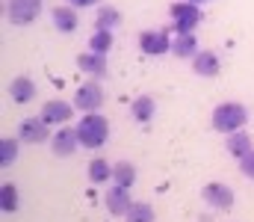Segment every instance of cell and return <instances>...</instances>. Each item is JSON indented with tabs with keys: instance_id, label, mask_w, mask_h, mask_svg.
Listing matches in <instances>:
<instances>
[{
	"instance_id": "cell-1",
	"label": "cell",
	"mask_w": 254,
	"mask_h": 222,
	"mask_svg": "<svg viewBox=\"0 0 254 222\" xmlns=\"http://www.w3.org/2000/svg\"><path fill=\"white\" fill-rule=\"evenodd\" d=\"M213 128L219 134H237V131H246V122H249V110L240 104V101H225L213 110Z\"/></svg>"
},
{
	"instance_id": "cell-2",
	"label": "cell",
	"mask_w": 254,
	"mask_h": 222,
	"mask_svg": "<svg viewBox=\"0 0 254 222\" xmlns=\"http://www.w3.org/2000/svg\"><path fill=\"white\" fill-rule=\"evenodd\" d=\"M110 137V122L101 113H83V119L77 122V140L83 148H101Z\"/></svg>"
},
{
	"instance_id": "cell-3",
	"label": "cell",
	"mask_w": 254,
	"mask_h": 222,
	"mask_svg": "<svg viewBox=\"0 0 254 222\" xmlns=\"http://www.w3.org/2000/svg\"><path fill=\"white\" fill-rule=\"evenodd\" d=\"M169 15H172V30L175 36H184V33H195V27L201 24V6L190 3V0H181V3H172L169 6Z\"/></svg>"
},
{
	"instance_id": "cell-4",
	"label": "cell",
	"mask_w": 254,
	"mask_h": 222,
	"mask_svg": "<svg viewBox=\"0 0 254 222\" xmlns=\"http://www.w3.org/2000/svg\"><path fill=\"white\" fill-rule=\"evenodd\" d=\"M104 86H101V80H86L80 89H77V95H74V107L80 110V113H98L101 107H104Z\"/></svg>"
},
{
	"instance_id": "cell-5",
	"label": "cell",
	"mask_w": 254,
	"mask_h": 222,
	"mask_svg": "<svg viewBox=\"0 0 254 222\" xmlns=\"http://www.w3.org/2000/svg\"><path fill=\"white\" fill-rule=\"evenodd\" d=\"M42 0H6V18L12 27H27L39 18Z\"/></svg>"
},
{
	"instance_id": "cell-6",
	"label": "cell",
	"mask_w": 254,
	"mask_h": 222,
	"mask_svg": "<svg viewBox=\"0 0 254 222\" xmlns=\"http://www.w3.org/2000/svg\"><path fill=\"white\" fill-rule=\"evenodd\" d=\"M139 48H142L145 57L172 54V36H169V30H142L139 33Z\"/></svg>"
},
{
	"instance_id": "cell-7",
	"label": "cell",
	"mask_w": 254,
	"mask_h": 222,
	"mask_svg": "<svg viewBox=\"0 0 254 222\" xmlns=\"http://www.w3.org/2000/svg\"><path fill=\"white\" fill-rule=\"evenodd\" d=\"M18 140L21 143H30V146H39V143H51V125L39 116H30L18 125Z\"/></svg>"
},
{
	"instance_id": "cell-8",
	"label": "cell",
	"mask_w": 254,
	"mask_h": 222,
	"mask_svg": "<svg viewBox=\"0 0 254 222\" xmlns=\"http://www.w3.org/2000/svg\"><path fill=\"white\" fill-rule=\"evenodd\" d=\"M201 199L204 205H210L213 211H231L234 208V190L228 184H219V181H210L204 190H201Z\"/></svg>"
},
{
	"instance_id": "cell-9",
	"label": "cell",
	"mask_w": 254,
	"mask_h": 222,
	"mask_svg": "<svg viewBox=\"0 0 254 222\" xmlns=\"http://www.w3.org/2000/svg\"><path fill=\"white\" fill-rule=\"evenodd\" d=\"M77 69L83 74H89L92 80H104L110 77V66H107V57L104 54H95V51H86L77 57Z\"/></svg>"
},
{
	"instance_id": "cell-10",
	"label": "cell",
	"mask_w": 254,
	"mask_h": 222,
	"mask_svg": "<svg viewBox=\"0 0 254 222\" xmlns=\"http://www.w3.org/2000/svg\"><path fill=\"white\" fill-rule=\"evenodd\" d=\"M39 116H42L48 125H57V128H63L65 122H71V119H74V104L54 98V101H48V104L42 107V113H39Z\"/></svg>"
},
{
	"instance_id": "cell-11",
	"label": "cell",
	"mask_w": 254,
	"mask_h": 222,
	"mask_svg": "<svg viewBox=\"0 0 254 222\" xmlns=\"http://www.w3.org/2000/svg\"><path fill=\"white\" fill-rule=\"evenodd\" d=\"M80 148V140H77V128H60L54 137H51V151L57 157H71L74 151Z\"/></svg>"
},
{
	"instance_id": "cell-12",
	"label": "cell",
	"mask_w": 254,
	"mask_h": 222,
	"mask_svg": "<svg viewBox=\"0 0 254 222\" xmlns=\"http://www.w3.org/2000/svg\"><path fill=\"white\" fill-rule=\"evenodd\" d=\"M104 205H107V211L113 214V217H127V211L133 208V199H130V190L127 187H113V190H107L104 193Z\"/></svg>"
},
{
	"instance_id": "cell-13",
	"label": "cell",
	"mask_w": 254,
	"mask_h": 222,
	"mask_svg": "<svg viewBox=\"0 0 254 222\" xmlns=\"http://www.w3.org/2000/svg\"><path fill=\"white\" fill-rule=\"evenodd\" d=\"M192 72L198 74V77H216V74L222 72V63H219V57L213 51H198L192 57Z\"/></svg>"
},
{
	"instance_id": "cell-14",
	"label": "cell",
	"mask_w": 254,
	"mask_h": 222,
	"mask_svg": "<svg viewBox=\"0 0 254 222\" xmlns=\"http://www.w3.org/2000/svg\"><path fill=\"white\" fill-rule=\"evenodd\" d=\"M9 95H12V101L15 104H30L36 95H39V89H36V83L30 80V77H15L12 83H9Z\"/></svg>"
},
{
	"instance_id": "cell-15",
	"label": "cell",
	"mask_w": 254,
	"mask_h": 222,
	"mask_svg": "<svg viewBox=\"0 0 254 222\" xmlns=\"http://www.w3.org/2000/svg\"><path fill=\"white\" fill-rule=\"evenodd\" d=\"M51 18H54V27L60 30V33H74L77 30V24H80V15H77V9L74 6H57L54 12H51Z\"/></svg>"
},
{
	"instance_id": "cell-16",
	"label": "cell",
	"mask_w": 254,
	"mask_h": 222,
	"mask_svg": "<svg viewBox=\"0 0 254 222\" xmlns=\"http://www.w3.org/2000/svg\"><path fill=\"white\" fill-rule=\"evenodd\" d=\"M225 148H228V154H231V157L243 160L249 151H254L249 131H237V134H228V140H225Z\"/></svg>"
},
{
	"instance_id": "cell-17",
	"label": "cell",
	"mask_w": 254,
	"mask_h": 222,
	"mask_svg": "<svg viewBox=\"0 0 254 222\" xmlns=\"http://www.w3.org/2000/svg\"><path fill=\"white\" fill-rule=\"evenodd\" d=\"M172 54L178 60H192L198 54V39L192 33H184V36H175L172 39Z\"/></svg>"
},
{
	"instance_id": "cell-18",
	"label": "cell",
	"mask_w": 254,
	"mask_h": 222,
	"mask_svg": "<svg viewBox=\"0 0 254 222\" xmlns=\"http://www.w3.org/2000/svg\"><path fill=\"white\" fill-rule=\"evenodd\" d=\"M130 113H133V119H136L139 125H145V122H151V119H154L157 104H154V98H151V95H139V98L130 104Z\"/></svg>"
},
{
	"instance_id": "cell-19",
	"label": "cell",
	"mask_w": 254,
	"mask_h": 222,
	"mask_svg": "<svg viewBox=\"0 0 254 222\" xmlns=\"http://www.w3.org/2000/svg\"><path fill=\"white\" fill-rule=\"evenodd\" d=\"M122 24V12L116 6H98V15H95V30H116Z\"/></svg>"
},
{
	"instance_id": "cell-20",
	"label": "cell",
	"mask_w": 254,
	"mask_h": 222,
	"mask_svg": "<svg viewBox=\"0 0 254 222\" xmlns=\"http://www.w3.org/2000/svg\"><path fill=\"white\" fill-rule=\"evenodd\" d=\"M113 184H119V187H133L136 184V166L133 163H127V160H119V163H113Z\"/></svg>"
},
{
	"instance_id": "cell-21",
	"label": "cell",
	"mask_w": 254,
	"mask_h": 222,
	"mask_svg": "<svg viewBox=\"0 0 254 222\" xmlns=\"http://www.w3.org/2000/svg\"><path fill=\"white\" fill-rule=\"evenodd\" d=\"M89 181H92V184H107V181H113V163H107L104 157H95V160L89 163Z\"/></svg>"
},
{
	"instance_id": "cell-22",
	"label": "cell",
	"mask_w": 254,
	"mask_h": 222,
	"mask_svg": "<svg viewBox=\"0 0 254 222\" xmlns=\"http://www.w3.org/2000/svg\"><path fill=\"white\" fill-rule=\"evenodd\" d=\"M110 48H113V30H95L92 33V39H89V51H95V54H110Z\"/></svg>"
},
{
	"instance_id": "cell-23",
	"label": "cell",
	"mask_w": 254,
	"mask_h": 222,
	"mask_svg": "<svg viewBox=\"0 0 254 222\" xmlns=\"http://www.w3.org/2000/svg\"><path fill=\"white\" fill-rule=\"evenodd\" d=\"M0 211L3 214H18V187L15 184L0 187Z\"/></svg>"
},
{
	"instance_id": "cell-24",
	"label": "cell",
	"mask_w": 254,
	"mask_h": 222,
	"mask_svg": "<svg viewBox=\"0 0 254 222\" xmlns=\"http://www.w3.org/2000/svg\"><path fill=\"white\" fill-rule=\"evenodd\" d=\"M18 143L21 140H9V137L0 140V169H9L18 160Z\"/></svg>"
},
{
	"instance_id": "cell-25",
	"label": "cell",
	"mask_w": 254,
	"mask_h": 222,
	"mask_svg": "<svg viewBox=\"0 0 254 222\" xmlns=\"http://www.w3.org/2000/svg\"><path fill=\"white\" fill-rule=\"evenodd\" d=\"M154 217H157V214H154V208H151L148 202H133V208L127 211L125 220L127 222H154Z\"/></svg>"
},
{
	"instance_id": "cell-26",
	"label": "cell",
	"mask_w": 254,
	"mask_h": 222,
	"mask_svg": "<svg viewBox=\"0 0 254 222\" xmlns=\"http://www.w3.org/2000/svg\"><path fill=\"white\" fill-rule=\"evenodd\" d=\"M240 172H243L249 181H254V151H249V154L240 160Z\"/></svg>"
},
{
	"instance_id": "cell-27",
	"label": "cell",
	"mask_w": 254,
	"mask_h": 222,
	"mask_svg": "<svg viewBox=\"0 0 254 222\" xmlns=\"http://www.w3.org/2000/svg\"><path fill=\"white\" fill-rule=\"evenodd\" d=\"M68 6H74V9H89V6H101V0H68Z\"/></svg>"
},
{
	"instance_id": "cell-28",
	"label": "cell",
	"mask_w": 254,
	"mask_h": 222,
	"mask_svg": "<svg viewBox=\"0 0 254 222\" xmlns=\"http://www.w3.org/2000/svg\"><path fill=\"white\" fill-rule=\"evenodd\" d=\"M190 3H198V6H201V3H210V0H190Z\"/></svg>"
}]
</instances>
